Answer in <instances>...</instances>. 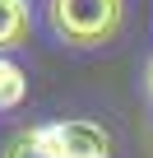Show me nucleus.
<instances>
[{"mask_svg": "<svg viewBox=\"0 0 153 158\" xmlns=\"http://www.w3.org/2000/svg\"><path fill=\"white\" fill-rule=\"evenodd\" d=\"M46 19L65 47H107L125 28V0H46Z\"/></svg>", "mask_w": 153, "mask_h": 158, "instance_id": "f257e3e1", "label": "nucleus"}, {"mask_svg": "<svg viewBox=\"0 0 153 158\" xmlns=\"http://www.w3.org/2000/svg\"><path fill=\"white\" fill-rule=\"evenodd\" d=\"M56 158H111V139L93 121H56Z\"/></svg>", "mask_w": 153, "mask_h": 158, "instance_id": "f03ea898", "label": "nucleus"}, {"mask_svg": "<svg viewBox=\"0 0 153 158\" xmlns=\"http://www.w3.org/2000/svg\"><path fill=\"white\" fill-rule=\"evenodd\" d=\"M28 42V0H0V56Z\"/></svg>", "mask_w": 153, "mask_h": 158, "instance_id": "7ed1b4c3", "label": "nucleus"}, {"mask_svg": "<svg viewBox=\"0 0 153 158\" xmlns=\"http://www.w3.org/2000/svg\"><path fill=\"white\" fill-rule=\"evenodd\" d=\"M5 158H56V135L51 126H28L5 144Z\"/></svg>", "mask_w": 153, "mask_h": 158, "instance_id": "20e7f679", "label": "nucleus"}, {"mask_svg": "<svg viewBox=\"0 0 153 158\" xmlns=\"http://www.w3.org/2000/svg\"><path fill=\"white\" fill-rule=\"evenodd\" d=\"M23 93H28V74H23L10 56H0V112L19 107V102H23Z\"/></svg>", "mask_w": 153, "mask_h": 158, "instance_id": "39448f33", "label": "nucleus"}, {"mask_svg": "<svg viewBox=\"0 0 153 158\" xmlns=\"http://www.w3.org/2000/svg\"><path fill=\"white\" fill-rule=\"evenodd\" d=\"M144 89H148V98H153V60H148V70H144Z\"/></svg>", "mask_w": 153, "mask_h": 158, "instance_id": "423d86ee", "label": "nucleus"}]
</instances>
